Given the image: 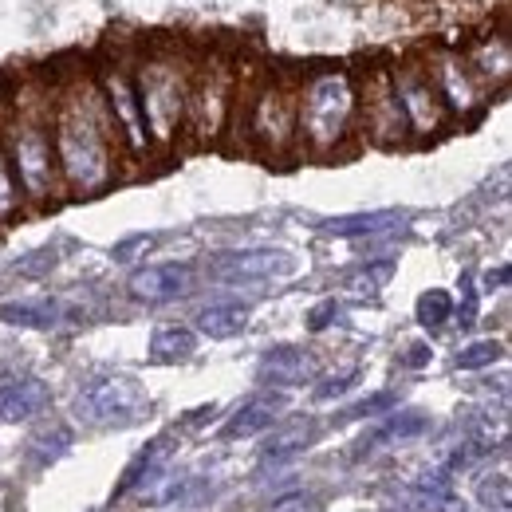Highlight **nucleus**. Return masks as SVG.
Listing matches in <instances>:
<instances>
[{"instance_id": "obj_1", "label": "nucleus", "mask_w": 512, "mask_h": 512, "mask_svg": "<svg viewBox=\"0 0 512 512\" xmlns=\"http://www.w3.org/2000/svg\"><path fill=\"white\" fill-rule=\"evenodd\" d=\"M115 123L107 115L103 91L99 87H71L52 119V146H56V166L60 182L71 193L107 190L115 178Z\"/></svg>"}, {"instance_id": "obj_2", "label": "nucleus", "mask_w": 512, "mask_h": 512, "mask_svg": "<svg viewBox=\"0 0 512 512\" xmlns=\"http://www.w3.org/2000/svg\"><path fill=\"white\" fill-rule=\"evenodd\" d=\"M355 115H359V91L347 75L339 71H327L316 75L300 95H296V134L316 150L327 154L335 150L351 127H355Z\"/></svg>"}, {"instance_id": "obj_3", "label": "nucleus", "mask_w": 512, "mask_h": 512, "mask_svg": "<svg viewBox=\"0 0 512 512\" xmlns=\"http://www.w3.org/2000/svg\"><path fill=\"white\" fill-rule=\"evenodd\" d=\"M190 67L178 64V56H150L134 71V91L142 107V123L150 142H174L186 127V103H190Z\"/></svg>"}, {"instance_id": "obj_4", "label": "nucleus", "mask_w": 512, "mask_h": 512, "mask_svg": "<svg viewBox=\"0 0 512 512\" xmlns=\"http://www.w3.org/2000/svg\"><path fill=\"white\" fill-rule=\"evenodd\" d=\"M8 166L16 174V186L24 193V201H52V193L60 190V166H56V146H52V127L28 111H20L8 130L0 134Z\"/></svg>"}, {"instance_id": "obj_5", "label": "nucleus", "mask_w": 512, "mask_h": 512, "mask_svg": "<svg viewBox=\"0 0 512 512\" xmlns=\"http://www.w3.org/2000/svg\"><path fill=\"white\" fill-rule=\"evenodd\" d=\"M146 414H150V398L130 375H107L87 390H79V398H75V418L83 426H95V430L134 426Z\"/></svg>"}, {"instance_id": "obj_6", "label": "nucleus", "mask_w": 512, "mask_h": 512, "mask_svg": "<svg viewBox=\"0 0 512 512\" xmlns=\"http://www.w3.org/2000/svg\"><path fill=\"white\" fill-rule=\"evenodd\" d=\"M390 87H394V99L406 115V127L410 134H438L449 123V111L430 79V67L426 64H406L390 75Z\"/></svg>"}, {"instance_id": "obj_7", "label": "nucleus", "mask_w": 512, "mask_h": 512, "mask_svg": "<svg viewBox=\"0 0 512 512\" xmlns=\"http://www.w3.org/2000/svg\"><path fill=\"white\" fill-rule=\"evenodd\" d=\"M249 134L260 150L284 154L300 134H296V95L288 87L268 83L249 107Z\"/></svg>"}, {"instance_id": "obj_8", "label": "nucleus", "mask_w": 512, "mask_h": 512, "mask_svg": "<svg viewBox=\"0 0 512 512\" xmlns=\"http://www.w3.org/2000/svg\"><path fill=\"white\" fill-rule=\"evenodd\" d=\"M99 91H103V103H107V115L115 130H123V142L134 154H146L150 150V134L142 123V107H138V91H134V75L127 67H107L99 75Z\"/></svg>"}, {"instance_id": "obj_9", "label": "nucleus", "mask_w": 512, "mask_h": 512, "mask_svg": "<svg viewBox=\"0 0 512 512\" xmlns=\"http://www.w3.org/2000/svg\"><path fill=\"white\" fill-rule=\"evenodd\" d=\"M229 115V71L225 67H205L190 75V103H186V123L197 138L217 134Z\"/></svg>"}, {"instance_id": "obj_10", "label": "nucleus", "mask_w": 512, "mask_h": 512, "mask_svg": "<svg viewBox=\"0 0 512 512\" xmlns=\"http://www.w3.org/2000/svg\"><path fill=\"white\" fill-rule=\"evenodd\" d=\"M359 111H363V130H367V138L375 146H398V142H406L410 127H406V115H402V107L394 99L390 75H375L367 83V91L359 99Z\"/></svg>"}, {"instance_id": "obj_11", "label": "nucleus", "mask_w": 512, "mask_h": 512, "mask_svg": "<svg viewBox=\"0 0 512 512\" xmlns=\"http://www.w3.org/2000/svg\"><path fill=\"white\" fill-rule=\"evenodd\" d=\"M426 67H430V79H434V87H438V95H442L446 111L465 115V111H477V107H481L485 87L477 83V75L469 71V64H465L461 56L442 52V56H434Z\"/></svg>"}, {"instance_id": "obj_12", "label": "nucleus", "mask_w": 512, "mask_h": 512, "mask_svg": "<svg viewBox=\"0 0 512 512\" xmlns=\"http://www.w3.org/2000/svg\"><path fill=\"white\" fill-rule=\"evenodd\" d=\"M296 268L292 253L280 249H249V253H221L209 260V276L225 280V284H241V280H268V276H288Z\"/></svg>"}, {"instance_id": "obj_13", "label": "nucleus", "mask_w": 512, "mask_h": 512, "mask_svg": "<svg viewBox=\"0 0 512 512\" xmlns=\"http://www.w3.org/2000/svg\"><path fill=\"white\" fill-rule=\"evenodd\" d=\"M127 292L142 304H170L193 292L190 264H146L127 280Z\"/></svg>"}, {"instance_id": "obj_14", "label": "nucleus", "mask_w": 512, "mask_h": 512, "mask_svg": "<svg viewBox=\"0 0 512 512\" xmlns=\"http://www.w3.org/2000/svg\"><path fill=\"white\" fill-rule=\"evenodd\" d=\"M48 402H52V390L36 375L0 379V422H28V418L44 414Z\"/></svg>"}, {"instance_id": "obj_15", "label": "nucleus", "mask_w": 512, "mask_h": 512, "mask_svg": "<svg viewBox=\"0 0 512 512\" xmlns=\"http://www.w3.org/2000/svg\"><path fill=\"white\" fill-rule=\"evenodd\" d=\"M284 406H288V398H284L280 390L256 394L249 402H241V410L221 426V438H225V442H241V438H256V434L272 430V422L284 414Z\"/></svg>"}, {"instance_id": "obj_16", "label": "nucleus", "mask_w": 512, "mask_h": 512, "mask_svg": "<svg viewBox=\"0 0 512 512\" xmlns=\"http://www.w3.org/2000/svg\"><path fill=\"white\" fill-rule=\"evenodd\" d=\"M260 375L276 386L304 383V379L316 375V359L308 351H300V347H272L264 355V363H260Z\"/></svg>"}, {"instance_id": "obj_17", "label": "nucleus", "mask_w": 512, "mask_h": 512, "mask_svg": "<svg viewBox=\"0 0 512 512\" xmlns=\"http://www.w3.org/2000/svg\"><path fill=\"white\" fill-rule=\"evenodd\" d=\"M193 351H197V331H193V327L162 323V327H154V335H150V363H162V367L186 363V359H193Z\"/></svg>"}, {"instance_id": "obj_18", "label": "nucleus", "mask_w": 512, "mask_h": 512, "mask_svg": "<svg viewBox=\"0 0 512 512\" xmlns=\"http://www.w3.org/2000/svg\"><path fill=\"white\" fill-rule=\"evenodd\" d=\"M406 217L394 213V209H379V213H351V217H335L323 225V233L331 237H379V233H390L398 229Z\"/></svg>"}, {"instance_id": "obj_19", "label": "nucleus", "mask_w": 512, "mask_h": 512, "mask_svg": "<svg viewBox=\"0 0 512 512\" xmlns=\"http://www.w3.org/2000/svg\"><path fill=\"white\" fill-rule=\"evenodd\" d=\"M320 438V430H316V422H292V426H284V430H276L264 449H260V461L264 465H276V461H288V457H296V453H304V449L312 446Z\"/></svg>"}, {"instance_id": "obj_20", "label": "nucleus", "mask_w": 512, "mask_h": 512, "mask_svg": "<svg viewBox=\"0 0 512 512\" xmlns=\"http://www.w3.org/2000/svg\"><path fill=\"white\" fill-rule=\"evenodd\" d=\"M197 331L209 339H233L249 327V308L245 304H209L197 312Z\"/></svg>"}, {"instance_id": "obj_21", "label": "nucleus", "mask_w": 512, "mask_h": 512, "mask_svg": "<svg viewBox=\"0 0 512 512\" xmlns=\"http://www.w3.org/2000/svg\"><path fill=\"white\" fill-rule=\"evenodd\" d=\"M469 71L477 75V83H505L512 71V52L505 40H489L485 48H477L473 52V60H469Z\"/></svg>"}, {"instance_id": "obj_22", "label": "nucleus", "mask_w": 512, "mask_h": 512, "mask_svg": "<svg viewBox=\"0 0 512 512\" xmlns=\"http://www.w3.org/2000/svg\"><path fill=\"white\" fill-rule=\"evenodd\" d=\"M426 430H430V414H422V410H398L394 418H386L383 426L375 430V438H371V442H363V446L406 442V438H418V434H426Z\"/></svg>"}, {"instance_id": "obj_23", "label": "nucleus", "mask_w": 512, "mask_h": 512, "mask_svg": "<svg viewBox=\"0 0 512 512\" xmlns=\"http://www.w3.org/2000/svg\"><path fill=\"white\" fill-rule=\"evenodd\" d=\"M56 316V304H0V323L12 327H52Z\"/></svg>"}, {"instance_id": "obj_24", "label": "nucleus", "mask_w": 512, "mask_h": 512, "mask_svg": "<svg viewBox=\"0 0 512 512\" xmlns=\"http://www.w3.org/2000/svg\"><path fill=\"white\" fill-rule=\"evenodd\" d=\"M414 316H418V323H422V327L438 331V327L453 316V296H449L446 288H430V292H422V296H418Z\"/></svg>"}, {"instance_id": "obj_25", "label": "nucleus", "mask_w": 512, "mask_h": 512, "mask_svg": "<svg viewBox=\"0 0 512 512\" xmlns=\"http://www.w3.org/2000/svg\"><path fill=\"white\" fill-rule=\"evenodd\" d=\"M67 449H71V430L67 426H48V430H40L32 438V461L36 465H52L56 457H64Z\"/></svg>"}, {"instance_id": "obj_26", "label": "nucleus", "mask_w": 512, "mask_h": 512, "mask_svg": "<svg viewBox=\"0 0 512 512\" xmlns=\"http://www.w3.org/2000/svg\"><path fill=\"white\" fill-rule=\"evenodd\" d=\"M501 355H505V347H501V343H493V339L469 343V347H461V351H457V371H481V367H493Z\"/></svg>"}, {"instance_id": "obj_27", "label": "nucleus", "mask_w": 512, "mask_h": 512, "mask_svg": "<svg viewBox=\"0 0 512 512\" xmlns=\"http://www.w3.org/2000/svg\"><path fill=\"white\" fill-rule=\"evenodd\" d=\"M20 201H24V193L16 186V174H12L8 154H4V142H0V221L16 217L20 213Z\"/></svg>"}, {"instance_id": "obj_28", "label": "nucleus", "mask_w": 512, "mask_h": 512, "mask_svg": "<svg viewBox=\"0 0 512 512\" xmlns=\"http://www.w3.org/2000/svg\"><path fill=\"white\" fill-rule=\"evenodd\" d=\"M390 272H394L390 260H375V264H367L363 272H355V276L347 280V288H351L355 296H375L386 280H390Z\"/></svg>"}, {"instance_id": "obj_29", "label": "nucleus", "mask_w": 512, "mask_h": 512, "mask_svg": "<svg viewBox=\"0 0 512 512\" xmlns=\"http://www.w3.org/2000/svg\"><path fill=\"white\" fill-rule=\"evenodd\" d=\"M355 383H359V371H355V367H351V371H343V375H327V379L316 386V402H331V398L347 394Z\"/></svg>"}, {"instance_id": "obj_30", "label": "nucleus", "mask_w": 512, "mask_h": 512, "mask_svg": "<svg viewBox=\"0 0 512 512\" xmlns=\"http://www.w3.org/2000/svg\"><path fill=\"white\" fill-rule=\"evenodd\" d=\"M272 512H323V505L308 493H292V497H280L272 505Z\"/></svg>"}, {"instance_id": "obj_31", "label": "nucleus", "mask_w": 512, "mask_h": 512, "mask_svg": "<svg viewBox=\"0 0 512 512\" xmlns=\"http://www.w3.org/2000/svg\"><path fill=\"white\" fill-rule=\"evenodd\" d=\"M398 398L390 394V390H383V394H371L367 402H359L355 410H351V418H371V414H383V410H390Z\"/></svg>"}, {"instance_id": "obj_32", "label": "nucleus", "mask_w": 512, "mask_h": 512, "mask_svg": "<svg viewBox=\"0 0 512 512\" xmlns=\"http://www.w3.org/2000/svg\"><path fill=\"white\" fill-rule=\"evenodd\" d=\"M331 320H339V304H335V300H323L320 308L308 316V327H312V331H323Z\"/></svg>"}, {"instance_id": "obj_33", "label": "nucleus", "mask_w": 512, "mask_h": 512, "mask_svg": "<svg viewBox=\"0 0 512 512\" xmlns=\"http://www.w3.org/2000/svg\"><path fill=\"white\" fill-rule=\"evenodd\" d=\"M150 245H154V237H146V233H142V237H130V241H123V245L115 249V260H130V256L150 249Z\"/></svg>"}, {"instance_id": "obj_34", "label": "nucleus", "mask_w": 512, "mask_h": 512, "mask_svg": "<svg viewBox=\"0 0 512 512\" xmlns=\"http://www.w3.org/2000/svg\"><path fill=\"white\" fill-rule=\"evenodd\" d=\"M430 359H434V351H430L426 343H418V347H410V351H406V359H402V363H406V367H426Z\"/></svg>"}]
</instances>
